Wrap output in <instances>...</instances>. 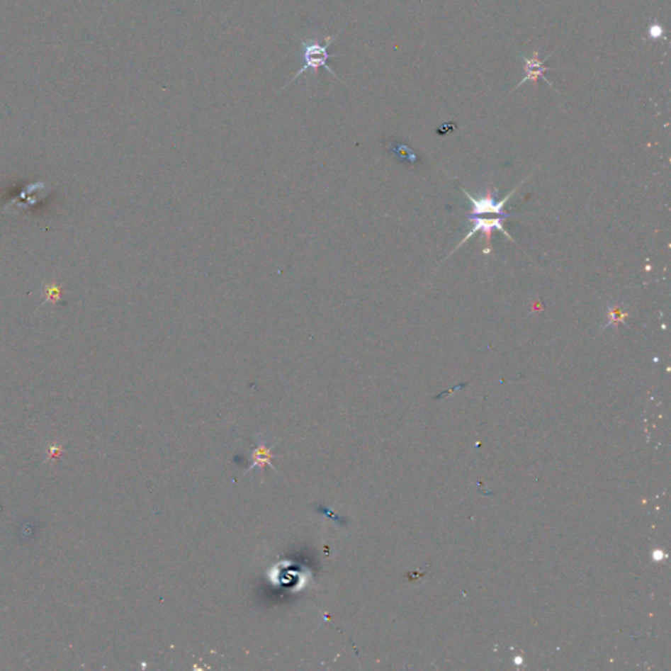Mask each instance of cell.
<instances>
[{"instance_id":"277c9868","label":"cell","mask_w":671,"mask_h":671,"mask_svg":"<svg viewBox=\"0 0 671 671\" xmlns=\"http://www.w3.org/2000/svg\"><path fill=\"white\" fill-rule=\"evenodd\" d=\"M549 57H547L546 60L541 61L539 60V52H535L532 54L531 58H527V57H523V69H524V78L521 80V83L517 86V88L521 87L522 84H524V81H532V83H536L538 79L541 78L544 79L547 81L549 87H553L552 83L549 81L548 79L546 78V72L548 70H555L553 67H547L544 63L547 62Z\"/></svg>"},{"instance_id":"5b68a950","label":"cell","mask_w":671,"mask_h":671,"mask_svg":"<svg viewBox=\"0 0 671 671\" xmlns=\"http://www.w3.org/2000/svg\"><path fill=\"white\" fill-rule=\"evenodd\" d=\"M387 149L401 162H404L407 164H417V160H419L417 154L413 150L410 149L407 145L391 140V142L387 143Z\"/></svg>"},{"instance_id":"ba28073f","label":"cell","mask_w":671,"mask_h":671,"mask_svg":"<svg viewBox=\"0 0 671 671\" xmlns=\"http://www.w3.org/2000/svg\"><path fill=\"white\" fill-rule=\"evenodd\" d=\"M60 298V288H55V286H49L47 288V299L49 300H58Z\"/></svg>"},{"instance_id":"3957f363","label":"cell","mask_w":671,"mask_h":671,"mask_svg":"<svg viewBox=\"0 0 671 671\" xmlns=\"http://www.w3.org/2000/svg\"><path fill=\"white\" fill-rule=\"evenodd\" d=\"M514 189L513 192L510 194H507L504 200L496 201L495 197H493V193L487 192L484 196H481L480 198H473L470 193L466 192V196L467 198L471 201V213L470 215L472 217H484V215H488V214H495V215H505L506 213H504V208H505V203L507 202V200L514 194Z\"/></svg>"},{"instance_id":"8992f818","label":"cell","mask_w":671,"mask_h":671,"mask_svg":"<svg viewBox=\"0 0 671 671\" xmlns=\"http://www.w3.org/2000/svg\"><path fill=\"white\" fill-rule=\"evenodd\" d=\"M252 458L254 463H253L251 468L256 467V466H259L260 468H264L266 464L271 466V461L273 455L271 453V447H268L265 444H261L253 451Z\"/></svg>"},{"instance_id":"7a4b0ae2","label":"cell","mask_w":671,"mask_h":671,"mask_svg":"<svg viewBox=\"0 0 671 671\" xmlns=\"http://www.w3.org/2000/svg\"><path fill=\"white\" fill-rule=\"evenodd\" d=\"M509 218V214H505V215H498L497 218H481V217H472V215H468V220L472 222V228L471 231L467 234V236H464L462 242L459 243V245L455 248V251L458 248H461L462 244H464L468 239H471L472 236L475 235L476 232H483L484 236H485V242H487V249L484 251V253L490 252V236L493 234L495 230H500L501 232H504L505 236H507L510 240H513V237L509 235V232L506 231L505 227H504V222L505 219Z\"/></svg>"},{"instance_id":"6da1fadb","label":"cell","mask_w":671,"mask_h":671,"mask_svg":"<svg viewBox=\"0 0 671 671\" xmlns=\"http://www.w3.org/2000/svg\"><path fill=\"white\" fill-rule=\"evenodd\" d=\"M339 33H336L334 35H327L325 37V45L320 44V41L317 38H310V40H305V41H302L300 43V46H302V58H303V67L300 70L298 71L297 74L293 77V79L288 80V84L285 86V88L288 87V84L294 83L299 77H302L305 72H308V71H312V74L316 75L317 74V70L320 67H324L327 69V71L331 74L332 77L334 79H337L339 81H341V78H339L336 75V72L332 70L331 66H328V61L331 58H339L341 55H332L328 52V47L333 44V41L337 38Z\"/></svg>"},{"instance_id":"52a82bcc","label":"cell","mask_w":671,"mask_h":671,"mask_svg":"<svg viewBox=\"0 0 671 671\" xmlns=\"http://www.w3.org/2000/svg\"><path fill=\"white\" fill-rule=\"evenodd\" d=\"M626 316L627 315L623 314L618 307H610L609 308V323H607V325H612V324L619 325V324L624 323Z\"/></svg>"}]
</instances>
